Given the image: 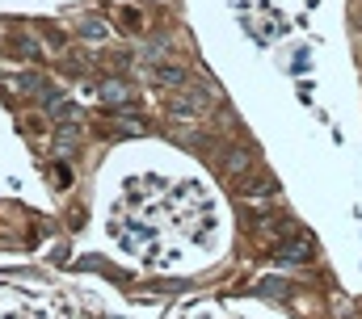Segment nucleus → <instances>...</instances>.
<instances>
[{"instance_id": "1", "label": "nucleus", "mask_w": 362, "mask_h": 319, "mask_svg": "<svg viewBox=\"0 0 362 319\" xmlns=\"http://www.w3.org/2000/svg\"><path fill=\"white\" fill-rule=\"evenodd\" d=\"M169 109L181 114V118H194V114H206L211 109V97L206 92H177V97H169Z\"/></svg>"}, {"instance_id": "2", "label": "nucleus", "mask_w": 362, "mask_h": 319, "mask_svg": "<svg viewBox=\"0 0 362 319\" xmlns=\"http://www.w3.org/2000/svg\"><path fill=\"white\" fill-rule=\"evenodd\" d=\"M148 76L160 80V84H181L185 80V68L181 64H148Z\"/></svg>"}, {"instance_id": "3", "label": "nucleus", "mask_w": 362, "mask_h": 319, "mask_svg": "<svg viewBox=\"0 0 362 319\" xmlns=\"http://www.w3.org/2000/svg\"><path fill=\"white\" fill-rule=\"evenodd\" d=\"M101 97H105L110 105H131V97H127L122 84H101Z\"/></svg>"}]
</instances>
